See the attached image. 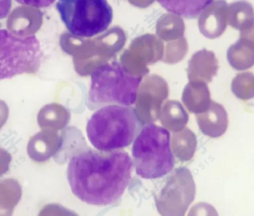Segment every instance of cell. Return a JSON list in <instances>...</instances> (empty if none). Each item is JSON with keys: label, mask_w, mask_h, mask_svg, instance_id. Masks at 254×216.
<instances>
[{"label": "cell", "mask_w": 254, "mask_h": 216, "mask_svg": "<svg viewBox=\"0 0 254 216\" xmlns=\"http://www.w3.org/2000/svg\"><path fill=\"white\" fill-rule=\"evenodd\" d=\"M131 158L123 149L102 151L87 147L71 157L66 177L73 194L89 205L106 206L117 202L131 177Z\"/></svg>", "instance_id": "1"}, {"label": "cell", "mask_w": 254, "mask_h": 216, "mask_svg": "<svg viewBox=\"0 0 254 216\" xmlns=\"http://www.w3.org/2000/svg\"><path fill=\"white\" fill-rule=\"evenodd\" d=\"M140 128V120L133 107L109 105L96 110L87 121L86 131L93 146L106 151L129 145Z\"/></svg>", "instance_id": "2"}, {"label": "cell", "mask_w": 254, "mask_h": 216, "mask_svg": "<svg viewBox=\"0 0 254 216\" xmlns=\"http://www.w3.org/2000/svg\"><path fill=\"white\" fill-rule=\"evenodd\" d=\"M141 79V76L130 73L116 62L99 65L91 74L88 109L94 111L109 105H133Z\"/></svg>", "instance_id": "3"}, {"label": "cell", "mask_w": 254, "mask_h": 216, "mask_svg": "<svg viewBox=\"0 0 254 216\" xmlns=\"http://www.w3.org/2000/svg\"><path fill=\"white\" fill-rule=\"evenodd\" d=\"M131 154L136 174L144 179L163 177L174 166L170 134L166 128L152 123L140 129L134 140Z\"/></svg>", "instance_id": "4"}, {"label": "cell", "mask_w": 254, "mask_h": 216, "mask_svg": "<svg viewBox=\"0 0 254 216\" xmlns=\"http://www.w3.org/2000/svg\"><path fill=\"white\" fill-rule=\"evenodd\" d=\"M56 7L68 31L76 37L103 32L113 19L112 8L107 0H59Z\"/></svg>", "instance_id": "5"}, {"label": "cell", "mask_w": 254, "mask_h": 216, "mask_svg": "<svg viewBox=\"0 0 254 216\" xmlns=\"http://www.w3.org/2000/svg\"><path fill=\"white\" fill-rule=\"evenodd\" d=\"M42 58L40 43L35 35L19 36L0 30V80L36 73Z\"/></svg>", "instance_id": "6"}, {"label": "cell", "mask_w": 254, "mask_h": 216, "mask_svg": "<svg viewBox=\"0 0 254 216\" xmlns=\"http://www.w3.org/2000/svg\"><path fill=\"white\" fill-rule=\"evenodd\" d=\"M195 192L190 171L186 167L176 168L155 195L158 213L162 216H184L194 199Z\"/></svg>", "instance_id": "7"}, {"label": "cell", "mask_w": 254, "mask_h": 216, "mask_svg": "<svg viewBox=\"0 0 254 216\" xmlns=\"http://www.w3.org/2000/svg\"><path fill=\"white\" fill-rule=\"evenodd\" d=\"M226 0H213L200 13L199 30L205 37L214 39L220 36L227 25Z\"/></svg>", "instance_id": "8"}, {"label": "cell", "mask_w": 254, "mask_h": 216, "mask_svg": "<svg viewBox=\"0 0 254 216\" xmlns=\"http://www.w3.org/2000/svg\"><path fill=\"white\" fill-rule=\"evenodd\" d=\"M227 58L231 67L238 71L245 70L253 66L254 29L240 31L239 39L228 48Z\"/></svg>", "instance_id": "9"}, {"label": "cell", "mask_w": 254, "mask_h": 216, "mask_svg": "<svg viewBox=\"0 0 254 216\" xmlns=\"http://www.w3.org/2000/svg\"><path fill=\"white\" fill-rule=\"evenodd\" d=\"M199 130L205 136L218 138L227 130L228 119L226 111L220 104L211 100L205 111L196 114Z\"/></svg>", "instance_id": "10"}, {"label": "cell", "mask_w": 254, "mask_h": 216, "mask_svg": "<svg viewBox=\"0 0 254 216\" xmlns=\"http://www.w3.org/2000/svg\"><path fill=\"white\" fill-rule=\"evenodd\" d=\"M218 69V62L214 52L203 49L194 53L190 59L187 70L188 78L190 80L210 82Z\"/></svg>", "instance_id": "11"}, {"label": "cell", "mask_w": 254, "mask_h": 216, "mask_svg": "<svg viewBox=\"0 0 254 216\" xmlns=\"http://www.w3.org/2000/svg\"><path fill=\"white\" fill-rule=\"evenodd\" d=\"M182 100L190 112L198 114L206 110L211 100L206 83L200 80H192L185 86Z\"/></svg>", "instance_id": "12"}, {"label": "cell", "mask_w": 254, "mask_h": 216, "mask_svg": "<svg viewBox=\"0 0 254 216\" xmlns=\"http://www.w3.org/2000/svg\"><path fill=\"white\" fill-rule=\"evenodd\" d=\"M227 24L240 31L254 29V10L245 0L233 2L227 6Z\"/></svg>", "instance_id": "13"}, {"label": "cell", "mask_w": 254, "mask_h": 216, "mask_svg": "<svg viewBox=\"0 0 254 216\" xmlns=\"http://www.w3.org/2000/svg\"><path fill=\"white\" fill-rule=\"evenodd\" d=\"M159 117L163 126L173 133L184 129L189 118L182 104L176 100H169L164 104Z\"/></svg>", "instance_id": "14"}, {"label": "cell", "mask_w": 254, "mask_h": 216, "mask_svg": "<svg viewBox=\"0 0 254 216\" xmlns=\"http://www.w3.org/2000/svg\"><path fill=\"white\" fill-rule=\"evenodd\" d=\"M167 11L184 17H197L213 0H157Z\"/></svg>", "instance_id": "15"}, {"label": "cell", "mask_w": 254, "mask_h": 216, "mask_svg": "<svg viewBox=\"0 0 254 216\" xmlns=\"http://www.w3.org/2000/svg\"><path fill=\"white\" fill-rule=\"evenodd\" d=\"M172 153L181 161H187L193 156L197 146L195 135L188 128L173 133L171 137Z\"/></svg>", "instance_id": "16"}, {"label": "cell", "mask_w": 254, "mask_h": 216, "mask_svg": "<svg viewBox=\"0 0 254 216\" xmlns=\"http://www.w3.org/2000/svg\"><path fill=\"white\" fill-rule=\"evenodd\" d=\"M185 25L183 19L173 13H166L158 19L156 34L159 39L168 42L184 36Z\"/></svg>", "instance_id": "17"}, {"label": "cell", "mask_w": 254, "mask_h": 216, "mask_svg": "<svg viewBox=\"0 0 254 216\" xmlns=\"http://www.w3.org/2000/svg\"><path fill=\"white\" fill-rule=\"evenodd\" d=\"M21 196V187L16 180H0V216L11 215Z\"/></svg>", "instance_id": "18"}, {"label": "cell", "mask_w": 254, "mask_h": 216, "mask_svg": "<svg viewBox=\"0 0 254 216\" xmlns=\"http://www.w3.org/2000/svg\"><path fill=\"white\" fill-rule=\"evenodd\" d=\"M233 93L238 98L248 100L254 95V76L252 72H245L237 73L231 83Z\"/></svg>", "instance_id": "19"}, {"label": "cell", "mask_w": 254, "mask_h": 216, "mask_svg": "<svg viewBox=\"0 0 254 216\" xmlns=\"http://www.w3.org/2000/svg\"><path fill=\"white\" fill-rule=\"evenodd\" d=\"M188 51V44L185 37L169 41L164 46L162 62L174 64L181 61Z\"/></svg>", "instance_id": "20"}, {"label": "cell", "mask_w": 254, "mask_h": 216, "mask_svg": "<svg viewBox=\"0 0 254 216\" xmlns=\"http://www.w3.org/2000/svg\"><path fill=\"white\" fill-rule=\"evenodd\" d=\"M46 134L41 132L32 136L29 140L27 147L29 157L36 162L46 159L50 153Z\"/></svg>", "instance_id": "21"}, {"label": "cell", "mask_w": 254, "mask_h": 216, "mask_svg": "<svg viewBox=\"0 0 254 216\" xmlns=\"http://www.w3.org/2000/svg\"><path fill=\"white\" fill-rule=\"evenodd\" d=\"M11 161V154L5 149L0 147V177L8 171Z\"/></svg>", "instance_id": "22"}, {"label": "cell", "mask_w": 254, "mask_h": 216, "mask_svg": "<svg viewBox=\"0 0 254 216\" xmlns=\"http://www.w3.org/2000/svg\"><path fill=\"white\" fill-rule=\"evenodd\" d=\"M18 3L36 8L46 7L53 4L56 0H15Z\"/></svg>", "instance_id": "23"}, {"label": "cell", "mask_w": 254, "mask_h": 216, "mask_svg": "<svg viewBox=\"0 0 254 216\" xmlns=\"http://www.w3.org/2000/svg\"><path fill=\"white\" fill-rule=\"evenodd\" d=\"M9 115V109L7 104L0 100V130L6 122Z\"/></svg>", "instance_id": "24"}, {"label": "cell", "mask_w": 254, "mask_h": 216, "mask_svg": "<svg viewBox=\"0 0 254 216\" xmlns=\"http://www.w3.org/2000/svg\"><path fill=\"white\" fill-rule=\"evenodd\" d=\"M11 6V0H0V19L6 17Z\"/></svg>", "instance_id": "25"}]
</instances>
